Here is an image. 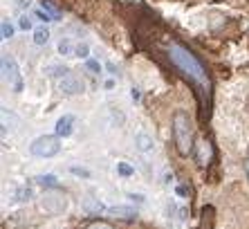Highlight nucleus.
Segmentation results:
<instances>
[{"label": "nucleus", "mask_w": 249, "mask_h": 229, "mask_svg": "<svg viewBox=\"0 0 249 229\" xmlns=\"http://www.w3.org/2000/svg\"><path fill=\"white\" fill-rule=\"evenodd\" d=\"M168 58H171L189 79H193L196 83H200V86H209L207 70H204V65L200 63V61H197V57H193V52H189L186 47L173 43V45L168 47Z\"/></svg>", "instance_id": "nucleus-1"}, {"label": "nucleus", "mask_w": 249, "mask_h": 229, "mask_svg": "<svg viewBox=\"0 0 249 229\" xmlns=\"http://www.w3.org/2000/svg\"><path fill=\"white\" fill-rule=\"evenodd\" d=\"M193 128H191V119L189 114L178 110L173 114V137H175V146L182 155L193 153Z\"/></svg>", "instance_id": "nucleus-2"}, {"label": "nucleus", "mask_w": 249, "mask_h": 229, "mask_svg": "<svg viewBox=\"0 0 249 229\" xmlns=\"http://www.w3.org/2000/svg\"><path fill=\"white\" fill-rule=\"evenodd\" d=\"M29 153L38 160H50L61 153V137L58 135H38L29 144Z\"/></svg>", "instance_id": "nucleus-3"}, {"label": "nucleus", "mask_w": 249, "mask_h": 229, "mask_svg": "<svg viewBox=\"0 0 249 229\" xmlns=\"http://www.w3.org/2000/svg\"><path fill=\"white\" fill-rule=\"evenodd\" d=\"M0 70H2V79L14 92H23V75L18 68V61L12 54H2L0 58Z\"/></svg>", "instance_id": "nucleus-4"}, {"label": "nucleus", "mask_w": 249, "mask_h": 229, "mask_svg": "<svg viewBox=\"0 0 249 229\" xmlns=\"http://www.w3.org/2000/svg\"><path fill=\"white\" fill-rule=\"evenodd\" d=\"M68 195L65 193H58V191H47V193H43L41 202H38V207H41V211H45L47 216H58V213H63L65 209H68Z\"/></svg>", "instance_id": "nucleus-5"}, {"label": "nucleus", "mask_w": 249, "mask_h": 229, "mask_svg": "<svg viewBox=\"0 0 249 229\" xmlns=\"http://www.w3.org/2000/svg\"><path fill=\"white\" fill-rule=\"evenodd\" d=\"M54 86H56V90L61 92V95H65V97H74V95L86 92V83H83V79L81 76H76L74 72H68L65 76H61L58 81H54Z\"/></svg>", "instance_id": "nucleus-6"}, {"label": "nucleus", "mask_w": 249, "mask_h": 229, "mask_svg": "<svg viewBox=\"0 0 249 229\" xmlns=\"http://www.w3.org/2000/svg\"><path fill=\"white\" fill-rule=\"evenodd\" d=\"M106 216L117 218V220H133L137 218V209L135 207H128V205H112V207H106Z\"/></svg>", "instance_id": "nucleus-7"}, {"label": "nucleus", "mask_w": 249, "mask_h": 229, "mask_svg": "<svg viewBox=\"0 0 249 229\" xmlns=\"http://www.w3.org/2000/svg\"><path fill=\"white\" fill-rule=\"evenodd\" d=\"M74 124H76V117L74 114H63V117H58L56 126H54V135H58L61 139L70 137L72 133H74Z\"/></svg>", "instance_id": "nucleus-8"}, {"label": "nucleus", "mask_w": 249, "mask_h": 229, "mask_svg": "<svg viewBox=\"0 0 249 229\" xmlns=\"http://www.w3.org/2000/svg\"><path fill=\"white\" fill-rule=\"evenodd\" d=\"M135 149L144 155L155 153V139H153V135H148V133H137V135H135Z\"/></svg>", "instance_id": "nucleus-9"}, {"label": "nucleus", "mask_w": 249, "mask_h": 229, "mask_svg": "<svg viewBox=\"0 0 249 229\" xmlns=\"http://www.w3.org/2000/svg\"><path fill=\"white\" fill-rule=\"evenodd\" d=\"M193 153H196V160L200 166H207L211 160V144L207 139H197V144L193 146Z\"/></svg>", "instance_id": "nucleus-10"}, {"label": "nucleus", "mask_w": 249, "mask_h": 229, "mask_svg": "<svg viewBox=\"0 0 249 229\" xmlns=\"http://www.w3.org/2000/svg\"><path fill=\"white\" fill-rule=\"evenodd\" d=\"M0 121H2V137L12 135L14 126H16V117H14V113H9L7 108H2V113H0Z\"/></svg>", "instance_id": "nucleus-11"}, {"label": "nucleus", "mask_w": 249, "mask_h": 229, "mask_svg": "<svg viewBox=\"0 0 249 229\" xmlns=\"http://www.w3.org/2000/svg\"><path fill=\"white\" fill-rule=\"evenodd\" d=\"M32 195H34L32 184H20V187L16 189V193H14V200H16V202H27Z\"/></svg>", "instance_id": "nucleus-12"}, {"label": "nucleus", "mask_w": 249, "mask_h": 229, "mask_svg": "<svg viewBox=\"0 0 249 229\" xmlns=\"http://www.w3.org/2000/svg\"><path fill=\"white\" fill-rule=\"evenodd\" d=\"M45 72H47V76H50L52 81H58L61 76H65L68 72H72V70L65 68V65H47Z\"/></svg>", "instance_id": "nucleus-13"}, {"label": "nucleus", "mask_w": 249, "mask_h": 229, "mask_svg": "<svg viewBox=\"0 0 249 229\" xmlns=\"http://www.w3.org/2000/svg\"><path fill=\"white\" fill-rule=\"evenodd\" d=\"M34 43L36 45H47V43H50V29H47L45 25L34 29Z\"/></svg>", "instance_id": "nucleus-14"}, {"label": "nucleus", "mask_w": 249, "mask_h": 229, "mask_svg": "<svg viewBox=\"0 0 249 229\" xmlns=\"http://www.w3.org/2000/svg\"><path fill=\"white\" fill-rule=\"evenodd\" d=\"M74 47L76 45H72V40H70L68 36H61V40H58V54H61V57H72V54H74Z\"/></svg>", "instance_id": "nucleus-15"}, {"label": "nucleus", "mask_w": 249, "mask_h": 229, "mask_svg": "<svg viewBox=\"0 0 249 229\" xmlns=\"http://www.w3.org/2000/svg\"><path fill=\"white\" fill-rule=\"evenodd\" d=\"M34 182L41 184V187H47V189H56L58 187V180L54 178V175H50V173H47V175H36Z\"/></svg>", "instance_id": "nucleus-16"}, {"label": "nucleus", "mask_w": 249, "mask_h": 229, "mask_svg": "<svg viewBox=\"0 0 249 229\" xmlns=\"http://www.w3.org/2000/svg\"><path fill=\"white\" fill-rule=\"evenodd\" d=\"M74 57L76 58H83V61H88V58H90V45H88L86 40H83V43H76Z\"/></svg>", "instance_id": "nucleus-17"}, {"label": "nucleus", "mask_w": 249, "mask_h": 229, "mask_svg": "<svg viewBox=\"0 0 249 229\" xmlns=\"http://www.w3.org/2000/svg\"><path fill=\"white\" fill-rule=\"evenodd\" d=\"M117 173L122 178H130V175H135V166H130L128 162H117Z\"/></svg>", "instance_id": "nucleus-18"}, {"label": "nucleus", "mask_w": 249, "mask_h": 229, "mask_svg": "<svg viewBox=\"0 0 249 229\" xmlns=\"http://www.w3.org/2000/svg\"><path fill=\"white\" fill-rule=\"evenodd\" d=\"M0 36H2V40H9L14 36V25L9 23V20H2V23H0Z\"/></svg>", "instance_id": "nucleus-19"}, {"label": "nucleus", "mask_w": 249, "mask_h": 229, "mask_svg": "<svg viewBox=\"0 0 249 229\" xmlns=\"http://www.w3.org/2000/svg\"><path fill=\"white\" fill-rule=\"evenodd\" d=\"M86 211L101 213V211H106V207H101V202L94 200V198H88V200H86Z\"/></svg>", "instance_id": "nucleus-20"}, {"label": "nucleus", "mask_w": 249, "mask_h": 229, "mask_svg": "<svg viewBox=\"0 0 249 229\" xmlns=\"http://www.w3.org/2000/svg\"><path fill=\"white\" fill-rule=\"evenodd\" d=\"M18 27L25 29V32H27V29H36L34 27V18L27 16V14H23V16H20V20H18Z\"/></svg>", "instance_id": "nucleus-21"}, {"label": "nucleus", "mask_w": 249, "mask_h": 229, "mask_svg": "<svg viewBox=\"0 0 249 229\" xmlns=\"http://www.w3.org/2000/svg\"><path fill=\"white\" fill-rule=\"evenodd\" d=\"M86 68L90 70V72H94V75H101L104 65L99 63V61H94V58H88V61H86Z\"/></svg>", "instance_id": "nucleus-22"}, {"label": "nucleus", "mask_w": 249, "mask_h": 229, "mask_svg": "<svg viewBox=\"0 0 249 229\" xmlns=\"http://www.w3.org/2000/svg\"><path fill=\"white\" fill-rule=\"evenodd\" d=\"M70 173H72V175H79V178H90V171L83 169V166H70Z\"/></svg>", "instance_id": "nucleus-23"}, {"label": "nucleus", "mask_w": 249, "mask_h": 229, "mask_svg": "<svg viewBox=\"0 0 249 229\" xmlns=\"http://www.w3.org/2000/svg\"><path fill=\"white\" fill-rule=\"evenodd\" d=\"M41 5H43V9H47V14H50V16H52V18H58V12H56V7H54L52 2H50V0H43Z\"/></svg>", "instance_id": "nucleus-24"}, {"label": "nucleus", "mask_w": 249, "mask_h": 229, "mask_svg": "<svg viewBox=\"0 0 249 229\" xmlns=\"http://www.w3.org/2000/svg\"><path fill=\"white\" fill-rule=\"evenodd\" d=\"M34 16L38 18V20H43V23H47V20H54V18L50 16V14H47L45 9H36V12H34Z\"/></svg>", "instance_id": "nucleus-25"}, {"label": "nucleus", "mask_w": 249, "mask_h": 229, "mask_svg": "<svg viewBox=\"0 0 249 229\" xmlns=\"http://www.w3.org/2000/svg\"><path fill=\"white\" fill-rule=\"evenodd\" d=\"M128 200H135V202H139V205H144L146 198L142 193H128Z\"/></svg>", "instance_id": "nucleus-26"}, {"label": "nucleus", "mask_w": 249, "mask_h": 229, "mask_svg": "<svg viewBox=\"0 0 249 229\" xmlns=\"http://www.w3.org/2000/svg\"><path fill=\"white\" fill-rule=\"evenodd\" d=\"M139 97H142V95H139V88H133V90H130V99H133V101H139Z\"/></svg>", "instance_id": "nucleus-27"}, {"label": "nucleus", "mask_w": 249, "mask_h": 229, "mask_svg": "<svg viewBox=\"0 0 249 229\" xmlns=\"http://www.w3.org/2000/svg\"><path fill=\"white\" fill-rule=\"evenodd\" d=\"M106 88H108V90H112V88H115V79H108V81H106Z\"/></svg>", "instance_id": "nucleus-28"}, {"label": "nucleus", "mask_w": 249, "mask_h": 229, "mask_svg": "<svg viewBox=\"0 0 249 229\" xmlns=\"http://www.w3.org/2000/svg\"><path fill=\"white\" fill-rule=\"evenodd\" d=\"M247 173H249V166H247Z\"/></svg>", "instance_id": "nucleus-29"}]
</instances>
